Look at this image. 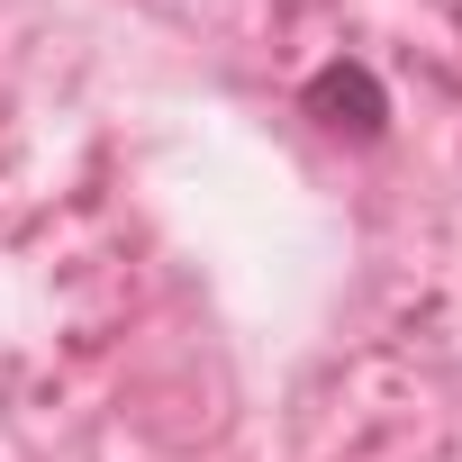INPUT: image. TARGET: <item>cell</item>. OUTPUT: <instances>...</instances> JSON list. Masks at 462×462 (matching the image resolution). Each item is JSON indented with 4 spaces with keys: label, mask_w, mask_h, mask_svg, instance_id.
<instances>
[{
    "label": "cell",
    "mask_w": 462,
    "mask_h": 462,
    "mask_svg": "<svg viewBox=\"0 0 462 462\" xmlns=\"http://www.w3.org/2000/svg\"><path fill=\"white\" fill-rule=\"evenodd\" d=\"M300 109H309L327 136H381V127H390V91H381V73L354 64V55L318 64V73L300 82Z\"/></svg>",
    "instance_id": "1"
}]
</instances>
